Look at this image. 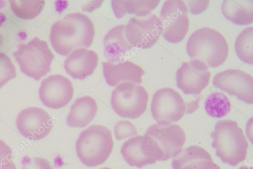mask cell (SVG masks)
Instances as JSON below:
<instances>
[{
	"instance_id": "obj_7",
	"label": "cell",
	"mask_w": 253,
	"mask_h": 169,
	"mask_svg": "<svg viewBox=\"0 0 253 169\" xmlns=\"http://www.w3.org/2000/svg\"><path fill=\"white\" fill-rule=\"evenodd\" d=\"M149 95L142 86L125 82L113 90L111 104L120 116L130 119L140 117L146 111Z\"/></svg>"
},
{
	"instance_id": "obj_27",
	"label": "cell",
	"mask_w": 253,
	"mask_h": 169,
	"mask_svg": "<svg viewBox=\"0 0 253 169\" xmlns=\"http://www.w3.org/2000/svg\"><path fill=\"white\" fill-rule=\"evenodd\" d=\"M137 133L136 128L127 121H120L115 126L114 134L118 140L136 135Z\"/></svg>"
},
{
	"instance_id": "obj_10",
	"label": "cell",
	"mask_w": 253,
	"mask_h": 169,
	"mask_svg": "<svg viewBox=\"0 0 253 169\" xmlns=\"http://www.w3.org/2000/svg\"><path fill=\"white\" fill-rule=\"evenodd\" d=\"M151 113L157 123H174L184 116L186 106L180 95L170 88L159 89L154 94Z\"/></svg>"
},
{
	"instance_id": "obj_16",
	"label": "cell",
	"mask_w": 253,
	"mask_h": 169,
	"mask_svg": "<svg viewBox=\"0 0 253 169\" xmlns=\"http://www.w3.org/2000/svg\"><path fill=\"white\" fill-rule=\"evenodd\" d=\"M98 54L85 48L77 49L71 53L65 61L67 73L75 79L84 80L91 75L98 63Z\"/></svg>"
},
{
	"instance_id": "obj_18",
	"label": "cell",
	"mask_w": 253,
	"mask_h": 169,
	"mask_svg": "<svg viewBox=\"0 0 253 169\" xmlns=\"http://www.w3.org/2000/svg\"><path fill=\"white\" fill-rule=\"evenodd\" d=\"M173 169H221L203 148L192 145L184 149L173 158Z\"/></svg>"
},
{
	"instance_id": "obj_25",
	"label": "cell",
	"mask_w": 253,
	"mask_h": 169,
	"mask_svg": "<svg viewBox=\"0 0 253 169\" xmlns=\"http://www.w3.org/2000/svg\"><path fill=\"white\" fill-rule=\"evenodd\" d=\"M235 49L238 58L249 65L253 63V28L244 29L238 36Z\"/></svg>"
},
{
	"instance_id": "obj_2",
	"label": "cell",
	"mask_w": 253,
	"mask_h": 169,
	"mask_svg": "<svg viewBox=\"0 0 253 169\" xmlns=\"http://www.w3.org/2000/svg\"><path fill=\"white\" fill-rule=\"evenodd\" d=\"M211 135L213 139L212 146L222 162L235 167L245 160L248 143L236 121H218Z\"/></svg>"
},
{
	"instance_id": "obj_5",
	"label": "cell",
	"mask_w": 253,
	"mask_h": 169,
	"mask_svg": "<svg viewBox=\"0 0 253 169\" xmlns=\"http://www.w3.org/2000/svg\"><path fill=\"white\" fill-rule=\"evenodd\" d=\"M13 56L21 71L37 81L51 71L54 59L47 42L38 37H35L27 44H20Z\"/></svg>"
},
{
	"instance_id": "obj_20",
	"label": "cell",
	"mask_w": 253,
	"mask_h": 169,
	"mask_svg": "<svg viewBox=\"0 0 253 169\" xmlns=\"http://www.w3.org/2000/svg\"><path fill=\"white\" fill-rule=\"evenodd\" d=\"M125 28L124 25L116 26L104 37V53L110 63L114 64L120 61L133 48L126 38Z\"/></svg>"
},
{
	"instance_id": "obj_6",
	"label": "cell",
	"mask_w": 253,
	"mask_h": 169,
	"mask_svg": "<svg viewBox=\"0 0 253 169\" xmlns=\"http://www.w3.org/2000/svg\"><path fill=\"white\" fill-rule=\"evenodd\" d=\"M144 136L159 152L162 161L178 156L186 141L183 129L178 125L170 123L152 125L148 128Z\"/></svg>"
},
{
	"instance_id": "obj_21",
	"label": "cell",
	"mask_w": 253,
	"mask_h": 169,
	"mask_svg": "<svg viewBox=\"0 0 253 169\" xmlns=\"http://www.w3.org/2000/svg\"><path fill=\"white\" fill-rule=\"evenodd\" d=\"M253 9V0H226L221 5V11L224 17L232 23L240 26L252 24Z\"/></svg>"
},
{
	"instance_id": "obj_31",
	"label": "cell",
	"mask_w": 253,
	"mask_h": 169,
	"mask_svg": "<svg viewBox=\"0 0 253 169\" xmlns=\"http://www.w3.org/2000/svg\"><path fill=\"white\" fill-rule=\"evenodd\" d=\"M239 169H253L252 167H249L247 165H243Z\"/></svg>"
},
{
	"instance_id": "obj_24",
	"label": "cell",
	"mask_w": 253,
	"mask_h": 169,
	"mask_svg": "<svg viewBox=\"0 0 253 169\" xmlns=\"http://www.w3.org/2000/svg\"><path fill=\"white\" fill-rule=\"evenodd\" d=\"M205 109L210 116L220 118L225 117L231 109L229 99L221 92L211 93L205 102Z\"/></svg>"
},
{
	"instance_id": "obj_4",
	"label": "cell",
	"mask_w": 253,
	"mask_h": 169,
	"mask_svg": "<svg viewBox=\"0 0 253 169\" xmlns=\"http://www.w3.org/2000/svg\"><path fill=\"white\" fill-rule=\"evenodd\" d=\"M114 147L111 131L102 126L92 125L84 130L76 142L77 155L85 166L93 167L105 163Z\"/></svg>"
},
{
	"instance_id": "obj_32",
	"label": "cell",
	"mask_w": 253,
	"mask_h": 169,
	"mask_svg": "<svg viewBox=\"0 0 253 169\" xmlns=\"http://www.w3.org/2000/svg\"><path fill=\"white\" fill-rule=\"evenodd\" d=\"M110 169V168H101V169Z\"/></svg>"
},
{
	"instance_id": "obj_28",
	"label": "cell",
	"mask_w": 253,
	"mask_h": 169,
	"mask_svg": "<svg viewBox=\"0 0 253 169\" xmlns=\"http://www.w3.org/2000/svg\"><path fill=\"white\" fill-rule=\"evenodd\" d=\"M13 158L11 148L3 140H0V169H17Z\"/></svg>"
},
{
	"instance_id": "obj_30",
	"label": "cell",
	"mask_w": 253,
	"mask_h": 169,
	"mask_svg": "<svg viewBox=\"0 0 253 169\" xmlns=\"http://www.w3.org/2000/svg\"><path fill=\"white\" fill-rule=\"evenodd\" d=\"M187 10L192 14L197 15L207 10L209 1H185Z\"/></svg>"
},
{
	"instance_id": "obj_8",
	"label": "cell",
	"mask_w": 253,
	"mask_h": 169,
	"mask_svg": "<svg viewBox=\"0 0 253 169\" xmlns=\"http://www.w3.org/2000/svg\"><path fill=\"white\" fill-rule=\"evenodd\" d=\"M159 19L162 24L161 35L166 40L176 44L183 40L189 25L187 9L183 1H166L162 8Z\"/></svg>"
},
{
	"instance_id": "obj_3",
	"label": "cell",
	"mask_w": 253,
	"mask_h": 169,
	"mask_svg": "<svg viewBox=\"0 0 253 169\" xmlns=\"http://www.w3.org/2000/svg\"><path fill=\"white\" fill-rule=\"evenodd\" d=\"M186 51L192 60L203 61L209 68H216L226 60L229 49L221 34L214 29L203 28L195 31L189 37Z\"/></svg>"
},
{
	"instance_id": "obj_9",
	"label": "cell",
	"mask_w": 253,
	"mask_h": 169,
	"mask_svg": "<svg viewBox=\"0 0 253 169\" xmlns=\"http://www.w3.org/2000/svg\"><path fill=\"white\" fill-rule=\"evenodd\" d=\"M162 24L155 14L132 18L126 26L125 34L133 47L147 49L155 45L161 35Z\"/></svg>"
},
{
	"instance_id": "obj_12",
	"label": "cell",
	"mask_w": 253,
	"mask_h": 169,
	"mask_svg": "<svg viewBox=\"0 0 253 169\" xmlns=\"http://www.w3.org/2000/svg\"><path fill=\"white\" fill-rule=\"evenodd\" d=\"M211 76L209 67L203 61L184 62L176 73L177 87L186 95H199L208 86Z\"/></svg>"
},
{
	"instance_id": "obj_11",
	"label": "cell",
	"mask_w": 253,
	"mask_h": 169,
	"mask_svg": "<svg viewBox=\"0 0 253 169\" xmlns=\"http://www.w3.org/2000/svg\"><path fill=\"white\" fill-rule=\"evenodd\" d=\"M214 86L239 100L252 104L253 102V78L238 69H227L218 73L213 77Z\"/></svg>"
},
{
	"instance_id": "obj_17",
	"label": "cell",
	"mask_w": 253,
	"mask_h": 169,
	"mask_svg": "<svg viewBox=\"0 0 253 169\" xmlns=\"http://www.w3.org/2000/svg\"><path fill=\"white\" fill-rule=\"evenodd\" d=\"M102 66L106 81L112 87L125 82L140 84L145 74L144 70L140 66L129 61L118 64L104 62Z\"/></svg>"
},
{
	"instance_id": "obj_1",
	"label": "cell",
	"mask_w": 253,
	"mask_h": 169,
	"mask_svg": "<svg viewBox=\"0 0 253 169\" xmlns=\"http://www.w3.org/2000/svg\"><path fill=\"white\" fill-rule=\"evenodd\" d=\"M94 36L91 20L83 14L76 13L67 15L52 25L50 39L58 54L67 56L77 49L89 48Z\"/></svg>"
},
{
	"instance_id": "obj_13",
	"label": "cell",
	"mask_w": 253,
	"mask_h": 169,
	"mask_svg": "<svg viewBox=\"0 0 253 169\" xmlns=\"http://www.w3.org/2000/svg\"><path fill=\"white\" fill-rule=\"evenodd\" d=\"M16 126L23 136L38 140L49 135L53 127V122L45 110L39 107H30L19 113Z\"/></svg>"
},
{
	"instance_id": "obj_29",
	"label": "cell",
	"mask_w": 253,
	"mask_h": 169,
	"mask_svg": "<svg viewBox=\"0 0 253 169\" xmlns=\"http://www.w3.org/2000/svg\"><path fill=\"white\" fill-rule=\"evenodd\" d=\"M22 164V169H54L47 160L40 157L26 156Z\"/></svg>"
},
{
	"instance_id": "obj_14",
	"label": "cell",
	"mask_w": 253,
	"mask_h": 169,
	"mask_svg": "<svg viewBox=\"0 0 253 169\" xmlns=\"http://www.w3.org/2000/svg\"><path fill=\"white\" fill-rule=\"evenodd\" d=\"M74 93L71 80L61 75H52L42 80L40 98L46 106L54 109L63 108L72 101Z\"/></svg>"
},
{
	"instance_id": "obj_23",
	"label": "cell",
	"mask_w": 253,
	"mask_h": 169,
	"mask_svg": "<svg viewBox=\"0 0 253 169\" xmlns=\"http://www.w3.org/2000/svg\"><path fill=\"white\" fill-rule=\"evenodd\" d=\"M11 8L18 18L30 20L39 16L44 9L45 1H21V0H11L9 1Z\"/></svg>"
},
{
	"instance_id": "obj_26",
	"label": "cell",
	"mask_w": 253,
	"mask_h": 169,
	"mask_svg": "<svg viewBox=\"0 0 253 169\" xmlns=\"http://www.w3.org/2000/svg\"><path fill=\"white\" fill-rule=\"evenodd\" d=\"M16 76V68L11 59L0 52V89Z\"/></svg>"
},
{
	"instance_id": "obj_22",
	"label": "cell",
	"mask_w": 253,
	"mask_h": 169,
	"mask_svg": "<svg viewBox=\"0 0 253 169\" xmlns=\"http://www.w3.org/2000/svg\"><path fill=\"white\" fill-rule=\"evenodd\" d=\"M160 1H112L114 14L122 19L127 14L143 18L150 14L160 3Z\"/></svg>"
},
{
	"instance_id": "obj_19",
	"label": "cell",
	"mask_w": 253,
	"mask_h": 169,
	"mask_svg": "<svg viewBox=\"0 0 253 169\" xmlns=\"http://www.w3.org/2000/svg\"><path fill=\"white\" fill-rule=\"evenodd\" d=\"M97 109L94 99L88 96L81 97L71 106L66 123L72 128L85 127L95 118Z\"/></svg>"
},
{
	"instance_id": "obj_15",
	"label": "cell",
	"mask_w": 253,
	"mask_h": 169,
	"mask_svg": "<svg viewBox=\"0 0 253 169\" xmlns=\"http://www.w3.org/2000/svg\"><path fill=\"white\" fill-rule=\"evenodd\" d=\"M124 160L130 166L142 168L161 161L157 150L144 136L137 135L125 142L121 148Z\"/></svg>"
}]
</instances>
